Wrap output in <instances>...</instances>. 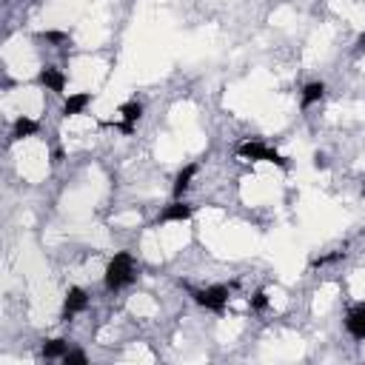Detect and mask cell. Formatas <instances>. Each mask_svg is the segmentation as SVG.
<instances>
[{"label":"cell","mask_w":365,"mask_h":365,"mask_svg":"<svg viewBox=\"0 0 365 365\" xmlns=\"http://www.w3.org/2000/svg\"><path fill=\"white\" fill-rule=\"evenodd\" d=\"M134 274H137L134 257H131L128 251H120V254H114V257L108 259L103 279H106V288H108V291H120V288H125L128 282H134Z\"/></svg>","instance_id":"obj_1"},{"label":"cell","mask_w":365,"mask_h":365,"mask_svg":"<svg viewBox=\"0 0 365 365\" xmlns=\"http://www.w3.org/2000/svg\"><path fill=\"white\" fill-rule=\"evenodd\" d=\"M237 154H240L242 160H251V163H274V165H279V168H288V160H285L279 151H274V148H268L265 143H259V140H245V143H240V145H237Z\"/></svg>","instance_id":"obj_2"},{"label":"cell","mask_w":365,"mask_h":365,"mask_svg":"<svg viewBox=\"0 0 365 365\" xmlns=\"http://www.w3.org/2000/svg\"><path fill=\"white\" fill-rule=\"evenodd\" d=\"M194 302L202 305L205 311H214V314H222L225 305H228V297H231V285H208V288H197L191 291Z\"/></svg>","instance_id":"obj_3"},{"label":"cell","mask_w":365,"mask_h":365,"mask_svg":"<svg viewBox=\"0 0 365 365\" xmlns=\"http://www.w3.org/2000/svg\"><path fill=\"white\" fill-rule=\"evenodd\" d=\"M86 308H88V294L83 288H77V285L68 288L66 291V299H63V319H71V317H77Z\"/></svg>","instance_id":"obj_4"},{"label":"cell","mask_w":365,"mask_h":365,"mask_svg":"<svg viewBox=\"0 0 365 365\" xmlns=\"http://www.w3.org/2000/svg\"><path fill=\"white\" fill-rule=\"evenodd\" d=\"M191 214H194V205H188L185 200H174L171 205H165L163 211H160V222H185V220H191Z\"/></svg>","instance_id":"obj_5"},{"label":"cell","mask_w":365,"mask_h":365,"mask_svg":"<svg viewBox=\"0 0 365 365\" xmlns=\"http://www.w3.org/2000/svg\"><path fill=\"white\" fill-rule=\"evenodd\" d=\"M37 83L46 86V88L54 91V94H63V88H66V74H63L60 68H54V66H46V68H40Z\"/></svg>","instance_id":"obj_6"},{"label":"cell","mask_w":365,"mask_h":365,"mask_svg":"<svg viewBox=\"0 0 365 365\" xmlns=\"http://www.w3.org/2000/svg\"><path fill=\"white\" fill-rule=\"evenodd\" d=\"M345 331L354 339H365V305H354L345 317Z\"/></svg>","instance_id":"obj_7"},{"label":"cell","mask_w":365,"mask_h":365,"mask_svg":"<svg viewBox=\"0 0 365 365\" xmlns=\"http://www.w3.org/2000/svg\"><path fill=\"white\" fill-rule=\"evenodd\" d=\"M120 114H123V123H120L117 128H120V131H125V134H131V131H134V123L143 117V106H140L137 100L123 103V106H120Z\"/></svg>","instance_id":"obj_8"},{"label":"cell","mask_w":365,"mask_h":365,"mask_svg":"<svg viewBox=\"0 0 365 365\" xmlns=\"http://www.w3.org/2000/svg\"><path fill=\"white\" fill-rule=\"evenodd\" d=\"M88 103H91V94H88V91H77V94H68V97H66V103H63V114H66V117L83 114Z\"/></svg>","instance_id":"obj_9"},{"label":"cell","mask_w":365,"mask_h":365,"mask_svg":"<svg viewBox=\"0 0 365 365\" xmlns=\"http://www.w3.org/2000/svg\"><path fill=\"white\" fill-rule=\"evenodd\" d=\"M322 94H325V83H322V80H314V83H305V88H302V97H299V103H302V108H308V106H314V103H319V100H322Z\"/></svg>","instance_id":"obj_10"},{"label":"cell","mask_w":365,"mask_h":365,"mask_svg":"<svg viewBox=\"0 0 365 365\" xmlns=\"http://www.w3.org/2000/svg\"><path fill=\"white\" fill-rule=\"evenodd\" d=\"M37 120H31V117H17L14 120V125H11V140H23V137H31V134H37Z\"/></svg>","instance_id":"obj_11"},{"label":"cell","mask_w":365,"mask_h":365,"mask_svg":"<svg viewBox=\"0 0 365 365\" xmlns=\"http://www.w3.org/2000/svg\"><path fill=\"white\" fill-rule=\"evenodd\" d=\"M194 174H197V165H185V168L177 174V180H174V200H180V197L188 191V185H191Z\"/></svg>","instance_id":"obj_12"},{"label":"cell","mask_w":365,"mask_h":365,"mask_svg":"<svg viewBox=\"0 0 365 365\" xmlns=\"http://www.w3.org/2000/svg\"><path fill=\"white\" fill-rule=\"evenodd\" d=\"M68 354V339H48L43 342V356L46 359H63Z\"/></svg>","instance_id":"obj_13"},{"label":"cell","mask_w":365,"mask_h":365,"mask_svg":"<svg viewBox=\"0 0 365 365\" xmlns=\"http://www.w3.org/2000/svg\"><path fill=\"white\" fill-rule=\"evenodd\" d=\"M63 362H66V365H88V356H86L83 351H71V348H68V354L63 356Z\"/></svg>","instance_id":"obj_14"},{"label":"cell","mask_w":365,"mask_h":365,"mask_svg":"<svg viewBox=\"0 0 365 365\" xmlns=\"http://www.w3.org/2000/svg\"><path fill=\"white\" fill-rule=\"evenodd\" d=\"M251 308H254V311H265V308H268V297H265V291L254 294V299H251Z\"/></svg>","instance_id":"obj_15"},{"label":"cell","mask_w":365,"mask_h":365,"mask_svg":"<svg viewBox=\"0 0 365 365\" xmlns=\"http://www.w3.org/2000/svg\"><path fill=\"white\" fill-rule=\"evenodd\" d=\"M342 257H345V251H334V254H328V257L314 259V265H328V262H336V259H342Z\"/></svg>","instance_id":"obj_16"},{"label":"cell","mask_w":365,"mask_h":365,"mask_svg":"<svg viewBox=\"0 0 365 365\" xmlns=\"http://www.w3.org/2000/svg\"><path fill=\"white\" fill-rule=\"evenodd\" d=\"M43 37H46L48 43H66V40H68V34H63V31H46Z\"/></svg>","instance_id":"obj_17"},{"label":"cell","mask_w":365,"mask_h":365,"mask_svg":"<svg viewBox=\"0 0 365 365\" xmlns=\"http://www.w3.org/2000/svg\"><path fill=\"white\" fill-rule=\"evenodd\" d=\"M359 48H365V34H362V37H359Z\"/></svg>","instance_id":"obj_18"},{"label":"cell","mask_w":365,"mask_h":365,"mask_svg":"<svg viewBox=\"0 0 365 365\" xmlns=\"http://www.w3.org/2000/svg\"><path fill=\"white\" fill-rule=\"evenodd\" d=\"M362 194H365V185H362Z\"/></svg>","instance_id":"obj_19"}]
</instances>
